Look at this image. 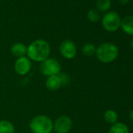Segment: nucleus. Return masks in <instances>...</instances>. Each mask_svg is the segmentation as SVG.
Here are the masks:
<instances>
[{
  "instance_id": "ddd939ff",
  "label": "nucleus",
  "mask_w": 133,
  "mask_h": 133,
  "mask_svg": "<svg viewBox=\"0 0 133 133\" xmlns=\"http://www.w3.org/2000/svg\"><path fill=\"white\" fill-rule=\"evenodd\" d=\"M14 124L8 120L0 121V133H14Z\"/></svg>"
},
{
  "instance_id": "7ed1b4c3",
  "label": "nucleus",
  "mask_w": 133,
  "mask_h": 133,
  "mask_svg": "<svg viewBox=\"0 0 133 133\" xmlns=\"http://www.w3.org/2000/svg\"><path fill=\"white\" fill-rule=\"evenodd\" d=\"M29 128L32 133H51L53 130V121L49 117L39 114L31 120Z\"/></svg>"
},
{
  "instance_id": "aec40b11",
  "label": "nucleus",
  "mask_w": 133,
  "mask_h": 133,
  "mask_svg": "<svg viewBox=\"0 0 133 133\" xmlns=\"http://www.w3.org/2000/svg\"><path fill=\"white\" fill-rule=\"evenodd\" d=\"M129 117L131 119V121H133V110H131L129 113Z\"/></svg>"
},
{
  "instance_id": "423d86ee",
  "label": "nucleus",
  "mask_w": 133,
  "mask_h": 133,
  "mask_svg": "<svg viewBox=\"0 0 133 133\" xmlns=\"http://www.w3.org/2000/svg\"><path fill=\"white\" fill-rule=\"evenodd\" d=\"M72 119L66 115H61L53 121V130L56 133H68L72 129Z\"/></svg>"
},
{
  "instance_id": "20e7f679",
  "label": "nucleus",
  "mask_w": 133,
  "mask_h": 133,
  "mask_svg": "<svg viewBox=\"0 0 133 133\" xmlns=\"http://www.w3.org/2000/svg\"><path fill=\"white\" fill-rule=\"evenodd\" d=\"M121 17L116 11L110 10L103 14L101 18L103 28L108 32H115L121 28Z\"/></svg>"
},
{
  "instance_id": "39448f33",
  "label": "nucleus",
  "mask_w": 133,
  "mask_h": 133,
  "mask_svg": "<svg viewBox=\"0 0 133 133\" xmlns=\"http://www.w3.org/2000/svg\"><path fill=\"white\" fill-rule=\"evenodd\" d=\"M39 69L41 74L48 78L52 75H59L61 71V65L57 59L49 57L41 63Z\"/></svg>"
},
{
  "instance_id": "6ab92c4d",
  "label": "nucleus",
  "mask_w": 133,
  "mask_h": 133,
  "mask_svg": "<svg viewBox=\"0 0 133 133\" xmlns=\"http://www.w3.org/2000/svg\"><path fill=\"white\" fill-rule=\"evenodd\" d=\"M117 2L121 5H126L129 2V0H117Z\"/></svg>"
},
{
  "instance_id": "4468645a",
  "label": "nucleus",
  "mask_w": 133,
  "mask_h": 133,
  "mask_svg": "<svg viewBox=\"0 0 133 133\" xmlns=\"http://www.w3.org/2000/svg\"><path fill=\"white\" fill-rule=\"evenodd\" d=\"M108 133H129V129L125 124L116 122L115 124H112Z\"/></svg>"
},
{
  "instance_id": "6e6552de",
  "label": "nucleus",
  "mask_w": 133,
  "mask_h": 133,
  "mask_svg": "<svg viewBox=\"0 0 133 133\" xmlns=\"http://www.w3.org/2000/svg\"><path fill=\"white\" fill-rule=\"evenodd\" d=\"M14 66L17 75L21 76H24L31 71L32 68V61L27 56L17 58Z\"/></svg>"
},
{
  "instance_id": "f8f14e48",
  "label": "nucleus",
  "mask_w": 133,
  "mask_h": 133,
  "mask_svg": "<svg viewBox=\"0 0 133 133\" xmlns=\"http://www.w3.org/2000/svg\"><path fill=\"white\" fill-rule=\"evenodd\" d=\"M112 6L111 0H96V10L99 12L102 13H107L110 11Z\"/></svg>"
},
{
  "instance_id": "f257e3e1",
  "label": "nucleus",
  "mask_w": 133,
  "mask_h": 133,
  "mask_svg": "<svg viewBox=\"0 0 133 133\" xmlns=\"http://www.w3.org/2000/svg\"><path fill=\"white\" fill-rule=\"evenodd\" d=\"M51 47L49 43L42 38L31 42L28 46L27 56L34 62L42 63L49 57Z\"/></svg>"
},
{
  "instance_id": "2eb2a0df",
  "label": "nucleus",
  "mask_w": 133,
  "mask_h": 133,
  "mask_svg": "<svg viewBox=\"0 0 133 133\" xmlns=\"http://www.w3.org/2000/svg\"><path fill=\"white\" fill-rule=\"evenodd\" d=\"M96 47L94 45V44L91 42H87L83 45L82 47V52L88 57L96 55Z\"/></svg>"
},
{
  "instance_id": "9d476101",
  "label": "nucleus",
  "mask_w": 133,
  "mask_h": 133,
  "mask_svg": "<svg viewBox=\"0 0 133 133\" xmlns=\"http://www.w3.org/2000/svg\"><path fill=\"white\" fill-rule=\"evenodd\" d=\"M27 51H28V46L22 42H16L10 48V52L12 55L17 58L26 56Z\"/></svg>"
},
{
  "instance_id": "0eeeda50",
  "label": "nucleus",
  "mask_w": 133,
  "mask_h": 133,
  "mask_svg": "<svg viewBox=\"0 0 133 133\" xmlns=\"http://www.w3.org/2000/svg\"><path fill=\"white\" fill-rule=\"evenodd\" d=\"M60 55L66 59H72L76 56L77 46L74 42L69 39L63 40L59 47Z\"/></svg>"
},
{
  "instance_id": "1a4fd4ad",
  "label": "nucleus",
  "mask_w": 133,
  "mask_h": 133,
  "mask_svg": "<svg viewBox=\"0 0 133 133\" xmlns=\"http://www.w3.org/2000/svg\"><path fill=\"white\" fill-rule=\"evenodd\" d=\"M45 86L49 91H56L63 86L62 80L59 75L48 77L45 81Z\"/></svg>"
},
{
  "instance_id": "a211bd4d",
  "label": "nucleus",
  "mask_w": 133,
  "mask_h": 133,
  "mask_svg": "<svg viewBox=\"0 0 133 133\" xmlns=\"http://www.w3.org/2000/svg\"><path fill=\"white\" fill-rule=\"evenodd\" d=\"M59 75V77H60V78L62 80L63 85H68V83H70L71 78L66 73H60Z\"/></svg>"
},
{
  "instance_id": "9b49d317",
  "label": "nucleus",
  "mask_w": 133,
  "mask_h": 133,
  "mask_svg": "<svg viewBox=\"0 0 133 133\" xmlns=\"http://www.w3.org/2000/svg\"><path fill=\"white\" fill-rule=\"evenodd\" d=\"M121 30L128 35L133 36V15H128L121 19Z\"/></svg>"
},
{
  "instance_id": "412c9836",
  "label": "nucleus",
  "mask_w": 133,
  "mask_h": 133,
  "mask_svg": "<svg viewBox=\"0 0 133 133\" xmlns=\"http://www.w3.org/2000/svg\"><path fill=\"white\" fill-rule=\"evenodd\" d=\"M131 48L133 49V38H132V39L131 40Z\"/></svg>"
},
{
  "instance_id": "f03ea898",
  "label": "nucleus",
  "mask_w": 133,
  "mask_h": 133,
  "mask_svg": "<svg viewBox=\"0 0 133 133\" xmlns=\"http://www.w3.org/2000/svg\"><path fill=\"white\" fill-rule=\"evenodd\" d=\"M119 50L117 46L112 42H104L96 48V56L103 63L114 62L118 56Z\"/></svg>"
},
{
  "instance_id": "4be33fe9",
  "label": "nucleus",
  "mask_w": 133,
  "mask_h": 133,
  "mask_svg": "<svg viewBox=\"0 0 133 133\" xmlns=\"http://www.w3.org/2000/svg\"><path fill=\"white\" fill-rule=\"evenodd\" d=\"M132 2H133V0H132Z\"/></svg>"
},
{
  "instance_id": "f3484780",
  "label": "nucleus",
  "mask_w": 133,
  "mask_h": 133,
  "mask_svg": "<svg viewBox=\"0 0 133 133\" xmlns=\"http://www.w3.org/2000/svg\"><path fill=\"white\" fill-rule=\"evenodd\" d=\"M86 17H87V19L92 23H97L101 19L100 14L96 8L90 9L87 12Z\"/></svg>"
},
{
  "instance_id": "dca6fc26",
  "label": "nucleus",
  "mask_w": 133,
  "mask_h": 133,
  "mask_svg": "<svg viewBox=\"0 0 133 133\" xmlns=\"http://www.w3.org/2000/svg\"><path fill=\"white\" fill-rule=\"evenodd\" d=\"M117 119L118 114L117 111H115L114 110H107L104 114V120L109 124H115L116 122H117Z\"/></svg>"
}]
</instances>
